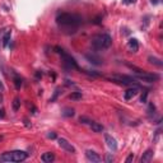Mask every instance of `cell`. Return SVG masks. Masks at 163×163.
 Instances as JSON below:
<instances>
[{
	"mask_svg": "<svg viewBox=\"0 0 163 163\" xmlns=\"http://www.w3.org/2000/svg\"><path fill=\"white\" fill-rule=\"evenodd\" d=\"M2 140H3V136H2V135H0V141H2Z\"/></svg>",
	"mask_w": 163,
	"mask_h": 163,
	"instance_id": "obj_34",
	"label": "cell"
},
{
	"mask_svg": "<svg viewBox=\"0 0 163 163\" xmlns=\"http://www.w3.org/2000/svg\"><path fill=\"white\" fill-rule=\"evenodd\" d=\"M81 97H83L81 92H71V94L69 96V98L73 101H79V100H81Z\"/></svg>",
	"mask_w": 163,
	"mask_h": 163,
	"instance_id": "obj_20",
	"label": "cell"
},
{
	"mask_svg": "<svg viewBox=\"0 0 163 163\" xmlns=\"http://www.w3.org/2000/svg\"><path fill=\"white\" fill-rule=\"evenodd\" d=\"M47 138H50V139H56V133H48L47 134Z\"/></svg>",
	"mask_w": 163,
	"mask_h": 163,
	"instance_id": "obj_28",
	"label": "cell"
},
{
	"mask_svg": "<svg viewBox=\"0 0 163 163\" xmlns=\"http://www.w3.org/2000/svg\"><path fill=\"white\" fill-rule=\"evenodd\" d=\"M89 126H91L92 131H94V133H102V131H103V126H102L101 124H98V122L91 121V122H89Z\"/></svg>",
	"mask_w": 163,
	"mask_h": 163,
	"instance_id": "obj_16",
	"label": "cell"
},
{
	"mask_svg": "<svg viewBox=\"0 0 163 163\" xmlns=\"http://www.w3.org/2000/svg\"><path fill=\"white\" fill-rule=\"evenodd\" d=\"M28 158V153L23 150L7 152L0 155V162H23Z\"/></svg>",
	"mask_w": 163,
	"mask_h": 163,
	"instance_id": "obj_3",
	"label": "cell"
},
{
	"mask_svg": "<svg viewBox=\"0 0 163 163\" xmlns=\"http://www.w3.org/2000/svg\"><path fill=\"white\" fill-rule=\"evenodd\" d=\"M148 61H149L150 64L155 65V66H159V68L163 65L162 60H160V59H158V57H154V56H149V57H148Z\"/></svg>",
	"mask_w": 163,
	"mask_h": 163,
	"instance_id": "obj_18",
	"label": "cell"
},
{
	"mask_svg": "<svg viewBox=\"0 0 163 163\" xmlns=\"http://www.w3.org/2000/svg\"><path fill=\"white\" fill-rule=\"evenodd\" d=\"M106 162H107V163H112V162H113V157H112L111 153H108V154L106 155Z\"/></svg>",
	"mask_w": 163,
	"mask_h": 163,
	"instance_id": "obj_26",
	"label": "cell"
},
{
	"mask_svg": "<svg viewBox=\"0 0 163 163\" xmlns=\"http://www.w3.org/2000/svg\"><path fill=\"white\" fill-rule=\"evenodd\" d=\"M150 3H152L153 5H158V4H159V0H150Z\"/></svg>",
	"mask_w": 163,
	"mask_h": 163,
	"instance_id": "obj_32",
	"label": "cell"
},
{
	"mask_svg": "<svg viewBox=\"0 0 163 163\" xmlns=\"http://www.w3.org/2000/svg\"><path fill=\"white\" fill-rule=\"evenodd\" d=\"M133 159H134V154L131 153V154H129V157H127V158L125 159V162H126V163H130V162H131Z\"/></svg>",
	"mask_w": 163,
	"mask_h": 163,
	"instance_id": "obj_27",
	"label": "cell"
},
{
	"mask_svg": "<svg viewBox=\"0 0 163 163\" xmlns=\"http://www.w3.org/2000/svg\"><path fill=\"white\" fill-rule=\"evenodd\" d=\"M13 83H14V87H15V89H21V87H22V84H23V80H22V78L15 73V71H13Z\"/></svg>",
	"mask_w": 163,
	"mask_h": 163,
	"instance_id": "obj_14",
	"label": "cell"
},
{
	"mask_svg": "<svg viewBox=\"0 0 163 163\" xmlns=\"http://www.w3.org/2000/svg\"><path fill=\"white\" fill-rule=\"evenodd\" d=\"M127 48L130 50V52H136V51L139 50V42H138V40H136V38L129 40V42H127Z\"/></svg>",
	"mask_w": 163,
	"mask_h": 163,
	"instance_id": "obj_12",
	"label": "cell"
},
{
	"mask_svg": "<svg viewBox=\"0 0 163 163\" xmlns=\"http://www.w3.org/2000/svg\"><path fill=\"white\" fill-rule=\"evenodd\" d=\"M57 24L64 29L66 33H75L78 27L81 24V18L76 14L71 13H61L56 17Z\"/></svg>",
	"mask_w": 163,
	"mask_h": 163,
	"instance_id": "obj_1",
	"label": "cell"
},
{
	"mask_svg": "<svg viewBox=\"0 0 163 163\" xmlns=\"http://www.w3.org/2000/svg\"><path fill=\"white\" fill-rule=\"evenodd\" d=\"M41 159H42L45 163H51V162H54V160H55V154H54V153H51V152H46V153H43V154H42Z\"/></svg>",
	"mask_w": 163,
	"mask_h": 163,
	"instance_id": "obj_15",
	"label": "cell"
},
{
	"mask_svg": "<svg viewBox=\"0 0 163 163\" xmlns=\"http://www.w3.org/2000/svg\"><path fill=\"white\" fill-rule=\"evenodd\" d=\"M111 45H112V38L107 33L97 35L92 38V46L94 50H105L108 48Z\"/></svg>",
	"mask_w": 163,
	"mask_h": 163,
	"instance_id": "obj_2",
	"label": "cell"
},
{
	"mask_svg": "<svg viewBox=\"0 0 163 163\" xmlns=\"http://www.w3.org/2000/svg\"><path fill=\"white\" fill-rule=\"evenodd\" d=\"M79 121H80L81 124H89V122H91V120L87 119V117H84V116H81V117L79 119Z\"/></svg>",
	"mask_w": 163,
	"mask_h": 163,
	"instance_id": "obj_25",
	"label": "cell"
},
{
	"mask_svg": "<svg viewBox=\"0 0 163 163\" xmlns=\"http://www.w3.org/2000/svg\"><path fill=\"white\" fill-rule=\"evenodd\" d=\"M10 37H12V31H7L5 35H4V37H3V47H7L9 45Z\"/></svg>",
	"mask_w": 163,
	"mask_h": 163,
	"instance_id": "obj_19",
	"label": "cell"
},
{
	"mask_svg": "<svg viewBox=\"0 0 163 163\" xmlns=\"http://www.w3.org/2000/svg\"><path fill=\"white\" fill-rule=\"evenodd\" d=\"M36 78H37V79L42 78V71H36Z\"/></svg>",
	"mask_w": 163,
	"mask_h": 163,
	"instance_id": "obj_31",
	"label": "cell"
},
{
	"mask_svg": "<svg viewBox=\"0 0 163 163\" xmlns=\"http://www.w3.org/2000/svg\"><path fill=\"white\" fill-rule=\"evenodd\" d=\"M12 106H13V111H14V112H17V111L21 108V100H19L18 97H15V98L13 100Z\"/></svg>",
	"mask_w": 163,
	"mask_h": 163,
	"instance_id": "obj_21",
	"label": "cell"
},
{
	"mask_svg": "<svg viewBox=\"0 0 163 163\" xmlns=\"http://www.w3.org/2000/svg\"><path fill=\"white\" fill-rule=\"evenodd\" d=\"M86 157H87V159L88 160H91V162H96V163H98V162H101L102 159H101V157H100V154L98 153H96L94 150H87L86 152Z\"/></svg>",
	"mask_w": 163,
	"mask_h": 163,
	"instance_id": "obj_9",
	"label": "cell"
},
{
	"mask_svg": "<svg viewBox=\"0 0 163 163\" xmlns=\"http://www.w3.org/2000/svg\"><path fill=\"white\" fill-rule=\"evenodd\" d=\"M105 140H106L107 146H108L112 152H116V150H117V141H116L115 138H112V136L108 135V134H105Z\"/></svg>",
	"mask_w": 163,
	"mask_h": 163,
	"instance_id": "obj_8",
	"label": "cell"
},
{
	"mask_svg": "<svg viewBox=\"0 0 163 163\" xmlns=\"http://www.w3.org/2000/svg\"><path fill=\"white\" fill-rule=\"evenodd\" d=\"M60 93H61V91H60L59 88H57V89H55V92H54V96L50 98V102H55V101H56V98L59 97V94H60Z\"/></svg>",
	"mask_w": 163,
	"mask_h": 163,
	"instance_id": "obj_23",
	"label": "cell"
},
{
	"mask_svg": "<svg viewBox=\"0 0 163 163\" xmlns=\"http://www.w3.org/2000/svg\"><path fill=\"white\" fill-rule=\"evenodd\" d=\"M148 89H144V92H143V94H141V97H140V102L141 103H145L146 102V98H148Z\"/></svg>",
	"mask_w": 163,
	"mask_h": 163,
	"instance_id": "obj_24",
	"label": "cell"
},
{
	"mask_svg": "<svg viewBox=\"0 0 163 163\" xmlns=\"http://www.w3.org/2000/svg\"><path fill=\"white\" fill-rule=\"evenodd\" d=\"M138 91H139V87H133V88H129L125 93H124V98L126 101H130L133 97H135L138 94Z\"/></svg>",
	"mask_w": 163,
	"mask_h": 163,
	"instance_id": "obj_11",
	"label": "cell"
},
{
	"mask_svg": "<svg viewBox=\"0 0 163 163\" xmlns=\"http://www.w3.org/2000/svg\"><path fill=\"white\" fill-rule=\"evenodd\" d=\"M55 50L61 55V59H62L64 66H65L66 69H69V70H73V69L78 70V69H79V66H78V64H76L75 59H74L73 56H70L69 54H66L64 48H61V47H55Z\"/></svg>",
	"mask_w": 163,
	"mask_h": 163,
	"instance_id": "obj_4",
	"label": "cell"
},
{
	"mask_svg": "<svg viewBox=\"0 0 163 163\" xmlns=\"http://www.w3.org/2000/svg\"><path fill=\"white\" fill-rule=\"evenodd\" d=\"M124 2V4H133V3H135V0H122Z\"/></svg>",
	"mask_w": 163,
	"mask_h": 163,
	"instance_id": "obj_30",
	"label": "cell"
},
{
	"mask_svg": "<svg viewBox=\"0 0 163 163\" xmlns=\"http://www.w3.org/2000/svg\"><path fill=\"white\" fill-rule=\"evenodd\" d=\"M148 116L152 119V116H154L155 115V106L152 103V102H149V105H148Z\"/></svg>",
	"mask_w": 163,
	"mask_h": 163,
	"instance_id": "obj_22",
	"label": "cell"
},
{
	"mask_svg": "<svg viewBox=\"0 0 163 163\" xmlns=\"http://www.w3.org/2000/svg\"><path fill=\"white\" fill-rule=\"evenodd\" d=\"M4 116H5V111L3 108H0V119H4Z\"/></svg>",
	"mask_w": 163,
	"mask_h": 163,
	"instance_id": "obj_29",
	"label": "cell"
},
{
	"mask_svg": "<svg viewBox=\"0 0 163 163\" xmlns=\"http://www.w3.org/2000/svg\"><path fill=\"white\" fill-rule=\"evenodd\" d=\"M86 59L91 62V64H93V65H102V59L101 57H98L97 55H94V54H87L86 55Z\"/></svg>",
	"mask_w": 163,
	"mask_h": 163,
	"instance_id": "obj_10",
	"label": "cell"
},
{
	"mask_svg": "<svg viewBox=\"0 0 163 163\" xmlns=\"http://www.w3.org/2000/svg\"><path fill=\"white\" fill-rule=\"evenodd\" d=\"M57 143H59V145H60V148H62L64 150H66L68 153H71V154H74L75 153V148L71 145V143H69L66 139H64V138H59L57 139Z\"/></svg>",
	"mask_w": 163,
	"mask_h": 163,
	"instance_id": "obj_7",
	"label": "cell"
},
{
	"mask_svg": "<svg viewBox=\"0 0 163 163\" xmlns=\"http://www.w3.org/2000/svg\"><path fill=\"white\" fill-rule=\"evenodd\" d=\"M134 78H136L139 80H143V81H146V83H153V81L159 79V75L158 74H152V73H140V70H139V71L135 73Z\"/></svg>",
	"mask_w": 163,
	"mask_h": 163,
	"instance_id": "obj_6",
	"label": "cell"
},
{
	"mask_svg": "<svg viewBox=\"0 0 163 163\" xmlns=\"http://www.w3.org/2000/svg\"><path fill=\"white\" fill-rule=\"evenodd\" d=\"M110 80H113L116 83L124 84V86H133V87H139L138 83L135 81L134 76H127V75H111L108 76Z\"/></svg>",
	"mask_w": 163,
	"mask_h": 163,
	"instance_id": "obj_5",
	"label": "cell"
},
{
	"mask_svg": "<svg viewBox=\"0 0 163 163\" xmlns=\"http://www.w3.org/2000/svg\"><path fill=\"white\" fill-rule=\"evenodd\" d=\"M100 19H101V17H97V18H96V21H94L93 23H96V24H98V23H100Z\"/></svg>",
	"mask_w": 163,
	"mask_h": 163,
	"instance_id": "obj_33",
	"label": "cell"
},
{
	"mask_svg": "<svg viewBox=\"0 0 163 163\" xmlns=\"http://www.w3.org/2000/svg\"><path fill=\"white\" fill-rule=\"evenodd\" d=\"M153 154H154V152H153L152 149H148L145 153H143V155H141V158H140V162H141V163H148V162H150V159L153 158Z\"/></svg>",
	"mask_w": 163,
	"mask_h": 163,
	"instance_id": "obj_13",
	"label": "cell"
},
{
	"mask_svg": "<svg viewBox=\"0 0 163 163\" xmlns=\"http://www.w3.org/2000/svg\"><path fill=\"white\" fill-rule=\"evenodd\" d=\"M62 116L64 117H73L74 115H75V111H74V108H70V107H65L64 110H62Z\"/></svg>",
	"mask_w": 163,
	"mask_h": 163,
	"instance_id": "obj_17",
	"label": "cell"
}]
</instances>
